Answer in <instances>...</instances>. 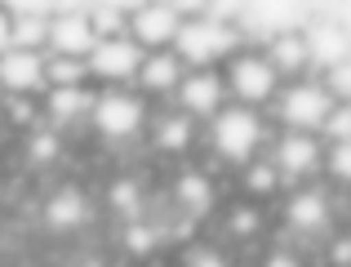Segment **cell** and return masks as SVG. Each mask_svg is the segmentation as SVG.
I'll return each mask as SVG.
<instances>
[{
    "label": "cell",
    "mask_w": 351,
    "mask_h": 267,
    "mask_svg": "<svg viewBox=\"0 0 351 267\" xmlns=\"http://www.w3.org/2000/svg\"><path fill=\"white\" fill-rule=\"evenodd\" d=\"M232 49H236V32H232V23L218 18V14L187 18V23L178 27V36H173V54H178L182 62H191V67H209V62L227 58Z\"/></svg>",
    "instance_id": "6da1fadb"
},
{
    "label": "cell",
    "mask_w": 351,
    "mask_h": 267,
    "mask_svg": "<svg viewBox=\"0 0 351 267\" xmlns=\"http://www.w3.org/2000/svg\"><path fill=\"white\" fill-rule=\"evenodd\" d=\"M209 143H214V152L223 156V161L232 165H249L258 152V143H263V121H258L254 107H223V112L214 116V125H209Z\"/></svg>",
    "instance_id": "7a4b0ae2"
},
{
    "label": "cell",
    "mask_w": 351,
    "mask_h": 267,
    "mask_svg": "<svg viewBox=\"0 0 351 267\" xmlns=\"http://www.w3.org/2000/svg\"><path fill=\"white\" fill-rule=\"evenodd\" d=\"M334 107H338V98L329 94L325 80H293V85L276 98L280 121L289 125V130H298V134L325 130V121H329V112H334Z\"/></svg>",
    "instance_id": "3957f363"
},
{
    "label": "cell",
    "mask_w": 351,
    "mask_h": 267,
    "mask_svg": "<svg viewBox=\"0 0 351 267\" xmlns=\"http://www.w3.org/2000/svg\"><path fill=\"white\" fill-rule=\"evenodd\" d=\"M276 85H280V71L267 54H240L227 71V89L240 107H263L276 98Z\"/></svg>",
    "instance_id": "277c9868"
},
{
    "label": "cell",
    "mask_w": 351,
    "mask_h": 267,
    "mask_svg": "<svg viewBox=\"0 0 351 267\" xmlns=\"http://www.w3.org/2000/svg\"><path fill=\"white\" fill-rule=\"evenodd\" d=\"M147 112H143V98L125 94V89H112V94L94 98V125L103 138H112V143H120V138H134L138 130H143Z\"/></svg>",
    "instance_id": "5b68a950"
},
{
    "label": "cell",
    "mask_w": 351,
    "mask_h": 267,
    "mask_svg": "<svg viewBox=\"0 0 351 267\" xmlns=\"http://www.w3.org/2000/svg\"><path fill=\"white\" fill-rule=\"evenodd\" d=\"M182 27V14L169 5V0H147L138 14H129V36H134L138 45H147V49H165V45H173V36H178Z\"/></svg>",
    "instance_id": "8992f818"
},
{
    "label": "cell",
    "mask_w": 351,
    "mask_h": 267,
    "mask_svg": "<svg viewBox=\"0 0 351 267\" xmlns=\"http://www.w3.org/2000/svg\"><path fill=\"white\" fill-rule=\"evenodd\" d=\"M143 67V45L134 36H112V40H98L89 54V71L103 80H129Z\"/></svg>",
    "instance_id": "52a82bcc"
},
{
    "label": "cell",
    "mask_w": 351,
    "mask_h": 267,
    "mask_svg": "<svg viewBox=\"0 0 351 267\" xmlns=\"http://www.w3.org/2000/svg\"><path fill=\"white\" fill-rule=\"evenodd\" d=\"M49 45L58 58H89L98 45V32L89 14H53L49 18Z\"/></svg>",
    "instance_id": "ba28073f"
},
{
    "label": "cell",
    "mask_w": 351,
    "mask_h": 267,
    "mask_svg": "<svg viewBox=\"0 0 351 267\" xmlns=\"http://www.w3.org/2000/svg\"><path fill=\"white\" fill-rule=\"evenodd\" d=\"M223 89L227 85L209 67H196L191 76H182L178 103H182V112H187V116H205V121H214V116L223 112Z\"/></svg>",
    "instance_id": "9c48e42d"
},
{
    "label": "cell",
    "mask_w": 351,
    "mask_h": 267,
    "mask_svg": "<svg viewBox=\"0 0 351 267\" xmlns=\"http://www.w3.org/2000/svg\"><path fill=\"white\" fill-rule=\"evenodd\" d=\"M320 165H325V156H320V143L311 134L289 130L280 143H276V170L289 174V178H311Z\"/></svg>",
    "instance_id": "30bf717a"
},
{
    "label": "cell",
    "mask_w": 351,
    "mask_h": 267,
    "mask_svg": "<svg viewBox=\"0 0 351 267\" xmlns=\"http://www.w3.org/2000/svg\"><path fill=\"white\" fill-rule=\"evenodd\" d=\"M45 85V58L40 49H9L0 54V89H14V94H32Z\"/></svg>",
    "instance_id": "8fae6325"
},
{
    "label": "cell",
    "mask_w": 351,
    "mask_h": 267,
    "mask_svg": "<svg viewBox=\"0 0 351 267\" xmlns=\"http://www.w3.org/2000/svg\"><path fill=\"white\" fill-rule=\"evenodd\" d=\"M285 218H289L293 232H307V236L325 232V227H329V196H325V191H311V187L293 191L289 205H285Z\"/></svg>",
    "instance_id": "7c38bea8"
},
{
    "label": "cell",
    "mask_w": 351,
    "mask_h": 267,
    "mask_svg": "<svg viewBox=\"0 0 351 267\" xmlns=\"http://www.w3.org/2000/svg\"><path fill=\"white\" fill-rule=\"evenodd\" d=\"M182 67H187V62H182L178 54L156 49L152 58H143V67H138V85H143L147 94H178V85H182Z\"/></svg>",
    "instance_id": "4fadbf2b"
},
{
    "label": "cell",
    "mask_w": 351,
    "mask_h": 267,
    "mask_svg": "<svg viewBox=\"0 0 351 267\" xmlns=\"http://www.w3.org/2000/svg\"><path fill=\"white\" fill-rule=\"evenodd\" d=\"M85 214H89V200H85V191H76V187H62V191H53V196L45 200V223H49L53 232L80 227Z\"/></svg>",
    "instance_id": "5bb4252c"
},
{
    "label": "cell",
    "mask_w": 351,
    "mask_h": 267,
    "mask_svg": "<svg viewBox=\"0 0 351 267\" xmlns=\"http://www.w3.org/2000/svg\"><path fill=\"white\" fill-rule=\"evenodd\" d=\"M307 49H311V62H320L325 71H334L338 62H347V36H343V27H334V23L311 27V32H307Z\"/></svg>",
    "instance_id": "9a60e30c"
},
{
    "label": "cell",
    "mask_w": 351,
    "mask_h": 267,
    "mask_svg": "<svg viewBox=\"0 0 351 267\" xmlns=\"http://www.w3.org/2000/svg\"><path fill=\"white\" fill-rule=\"evenodd\" d=\"M267 58L276 62V71H285V76H298V71L311 62L307 36H302V32H280V36L271 40V49H267Z\"/></svg>",
    "instance_id": "2e32d148"
},
{
    "label": "cell",
    "mask_w": 351,
    "mask_h": 267,
    "mask_svg": "<svg viewBox=\"0 0 351 267\" xmlns=\"http://www.w3.org/2000/svg\"><path fill=\"white\" fill-rule=\"evenodd\" d=\"M45 107H49L53 121H76V116L94 112V98L85 94V85H53L49 98H45Z\"/></svg>",
    "instance_id": "e0dca14e"
},
{
    "label": "cell",
    "mask_w": 351,
    "mask_h": 267,
    "mask_svg": "<svg viewBox=\"0 0 351 267\" xmlns=\"http://www.w3.org/2000/svg\"><path fill=\"white\" fill-rule=\"evenodd\" d=\"M173 191H178V205L182 209H187V214H209V209H214L218 205V196H214V183H209L205 178V174H182V178H178V187H173Z\"/></svg>",
    "instance_id": "ac0fdd59"
},
{
    "label": "cell",
    "mask_w": 351,
    "mask_h": 267,
    "mask_svg": "<svg viewBox=\"0 0 351 267\" xmlns=\"http://www.w3.org/2000/svg\"><path fill=\"white\" fill-rule=\"evenodd\" d=\"M49 40V18H14V49H40Z\"/></svg>",
    "instance_id": "d6986e66"
},
{
    "label": "cell",
    "mask_w": 351,
    "mask_h": 267,
    "mask_svg": "<svg viewBox=\"0 0 351 267\" xmlns=\"http://www.w3.org/2000/svg\"><path fill=\"white\" fill-rule=\"evenodd\" d=\"M156 143L165 147V152H182V147L191 143V116H169V121H160V130H156Z\"/></svg>",
    "instance_id": "ffe728a7"
},
{
    "label": "cell",
    "mask_w": 351,
    "mask_h": 267,
    "mask_svg": "<svg viewBox=\"0 0 351 267\" xmlns=\"http://www.w3.org/2000/svg\"><path fill=\"white\" fill-rule=\"evenodd\" d=\"M85 71H89V62H80V58H53V62H45V80H49V89L53 85H80Z\"/></svg>",
    "instance_id": "44dd1931"
},
{
    "label": "cell",
    "mask_w": 351,
    "mask_h": 267,
    "mask_svg": "<svg viewBox=\"0 0 351 267\" xmlns=\"http://www.w3.org/2000/svg\"><path fill=\"white\" fill-rule=\"evenodd\" d=\"M89 23H94L98 40H112V36H120L129 27V18L120 14V9H112V5H94V9H89Z\"/></svg>",
    "instance_id": "7402d4cb"
},
{
    "label": "cell",
    "mask_w": 351,
    "mask_h": 267,
    "mask_svg": "<svg viewBox=\"0 0 351 267\" xmlns=\"http://www.w3.org/2000/svg\"><path fill=\"white\" fill-rule=\"evenodd\" d=\"M320 134H329L334 143H351V103H338L334 112H329V121H325Z\"/></svg>",
    "instance_id": "603a6c76"
},
{
    "label": "cell",
    "mask_w": 351,
    "mask_h": 267,
    "mask_svg": "<svg viewBox=\"0 0 351 267\" xmlns=\"http://www.w3.org/2000/svg\"><path fill=\"white\" fill-rule=\"evenodd\" d=\"M112 205L120 209V214H129V218H134L138 209H143V196H138V187H134V183H116V187H112Z\"/></svg>",
    "instance_id": "cb8c5ba5"
},
{
    "label": "cell",
    "mask_w": 351,
    "mask_h": 267,
    "mask_svg": "<svg viewBox=\"0 0 351 267\" xmlns=\"http://www.w3.org/2000/svg\"><path fill=\"white\" fill-rule=\"evenodd\" d=\"M325 85H329V94H334L338 103H351V62H338V67L325 76Z\"/></svg>",
    "instance_id": "d4e9b609"
},
{
    "label": "cell",
    "mask_w": 351,
    "mask_h": 267,
    "mask_svg": "<svg viewBox=\"0 0 351 267\" xmlns=\"http://www.w3.org/2000/svg\"><path fill=\"white\" fill-rule=\"evenodd\" d=\"M325 165L338 183H351V143H334V152H329Z\"/></svg>",
    "instance_id": "484cf974"
},
{
    "label": "cell",
    "mask_w": 351,
    "mask_h": 267,
    "mask_svg": "<svg viewBox=\"0 0 351 267\" xmlns=\"http://www.w3.org/2000/svg\"><path fill=\"white\" fill-rule=\"evenodd\" d=\"M5 5H9L14 18H27V14H32V18H49L53 0H5Z\"/></svg>",
    "instance_id": "4316f807"
},
{
    "label": "cell",
    "mask_w": 351,
    "mask_h": 267,
    "mask_svg": "<svg viewBox=\"0 0 351 267\" xmlns=\"http://www.w3.org/2000/svg\"><path fill=\"white\" fill-rule=\"evenodd\" d=\"M152 241H156L152 227H129V232H125V245H129L134 254H147V250H152Z\"/></svg>",
    "instance_id": "83f0119b"
},
{
    "label": "cell",
    "mask_w": 351,
    "mask_h": 267,
    "mask_svg": "<svg viewBox=\"0 0 351 267\" xmlns=\"http://www.w3.org/2000/svg\"><path fill=\"white\" fill-rule=\"evenodd\" d=\"M32 156L36 161H53V156H58V138L53 134H36L32 138Z\"/></svg>",
    "instance_id": "f1b7e54d"
},
{
    "label": "cell",
    "mask_w": 351,
    "mask_h": 267,
    "mask_svg": "<svg viewBox=\"0 0 351 267\" xmlns=\"http://www.w3.org/2000/svg\"><path fill=\"white\" fill-rule=\"evenodd\" d=\"M187 267H227V259H223L218 250H196V254L187 259Z\"/></svg>",
    "instance_id": "f546056e"
},
{
    "label": "cell",
    "mask_w": 351,
    "mask_h": 267,
    "mask_svg": "<svg viewBox=\"0 0 351 267\" xmlns=\"http://www.w3.org/2000/svg\"><path fill=\"white\" fill-rule=\"evenodd\" d=\"M9 49H14V14L0 9V54H9Z\"/></svg>",
    "instance_id": "4dcf8cb0"
},
{
    "label": "cell",
    "mask_w": 351,
    "mask_h": 267,
    "mask_svg": "<svg viewBox=\"0 0 351 267\" xmlns=\"http://www.w3.org/2000/svg\"><path fill=\"white\" fill-rule=\"evenodd\" d=\"M169 5L178 9V14H191V18H200V14H205V5H209V0H169Z\"/></svg>",
    "instance_id": "1f68e13d"
},
{
    "label": "cell",
    "mask_w": 351,
    "mask_h": 267,
    "mask_svg": "<svg viewBox=\"0 0 351 267\" xmlns=\"http://www.w3.org/2000/svg\"><path fill=\"white\" fill-rule=\"evenodd\" d=\"M58 14H89V0H53Z\"/></svg>",
    "instance_id": "d6a6232c"
},
{
    "label": "cell",
    "mask_w": 351,
    "mask_h": 267,
    "mask_svg": "<svg viewBox=\"0 0 351 267\" xmlns=\"http://www.w3.org/2000/svg\"><path fill=\"white\" fill-rule=\"evenodd\" d=\"M98 5H112V9H120V14H138L147 0H98Z\"/></svg>",
    "instance_id": "836d02e7"
},
{
    "label": "cell",
    "mask_w": 351,
    "mask_h": 267,
    "mask_svg": "<svg viewBox=\"0 0 351 267\" xmlns=\"http://www.w3.org/2000/svg\"><path fill=\"white\" fill-rule=\"evenodd\" d=\"M263 267H298V259H293V254H285V250H276V254H267Z\"/></svg>",
    "instance_id": "e575fe53"
}]
</instances>
